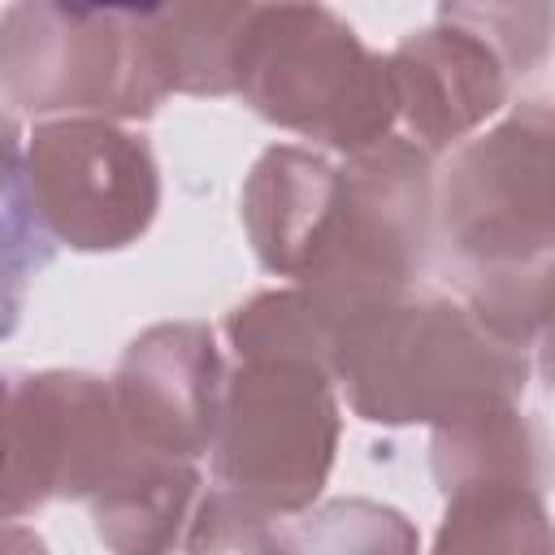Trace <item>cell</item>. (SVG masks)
<instances>
[{
	"mask_svg": "<svg viewBox=\"0 0 555 555\" xmlns=\"http://www.w3.org/2000/svg\"><path fill=\"white\" fill-rule=\"evenodd\" d=\"M113 382L91 373H13L4 403V520L56 499H95L130 460Z\"/></svg>",
	"mask_w": 555,
	"mask_h": 555,
	"instance_id": "obj_9",
	"label": "cell"
},
{
	"mask_svg": "<svg viewBox=\"0 0 555 555\" xmlns=\"http://www.w3.org/2000/svg\"><path fill=\"white\" fill-rule=\"evenodd\" d=\"M225 382L212 330L199 321H165L126 347L113 373V403L139 451L199 460L217 442Z\"/></svg>",
	"mask_w": 555,
	"mask_h": 555,
	"instance_id": "obj_10",
	"label": "cell"
},
{
	"mask_svg": "<svg viewBox=\"0 0 555 555\" xmlns=\"http://www.w3.org/2000/svg\"><path fill=\"white\" fill-rule=\"evenodd\" d=\"M434 243V160L412 139L390 134L377 147L338 160V182L295 286L343 325L356 312L412 295Z\"/></svg>",
	"mask_w": 555,
	"mask_h": 555,
	"instance_id": "obj_4",
	"label": "cell"
},
{
	"mask_svg": "<svg viewBox=\"0 0 555 555\" xmlns=\"http://www.w3.org/2000/svg\"><path fill=\"white\" fill-rule=\"evenodd\" d=\"M538 373L546 377V386L555 390V321L542 330V338H538Z\"/></svg>",
	"mask_w": 555,
	"mask_h": 555,
	"instance_id": "obj_17",
	"label": "cell"
},
{
	"mask_svg": "<svg viewBox=\"0 0 555 555\" xmlns=\"http://www.w3.org/2000/svg\"><path fill=\"white\" fill-rule=\"evenodd\" d=\"M334 373L304 356H238L212 442V490L264 516H304L334 464Z\"/></svg>",
	"mask_w": 555,
	"mask_h": 555,
	"instance_id": "obj_6",
	"label": "cell"
},
{
	"mask_svg": "<svg viewBox=\"0 0 555 555\" xmlns=\"http://www.w3.org/2000/svg\"><path fill=\"white\" fill-rule=\"evenodd\" d=\"M0 82L13 113L43 121L152 117L173 95L156 9L9 4L0 17Z\"/></svg>",
	"mask_w": 555,
	"mask_h": 555,
	"instance_id": "obj_5",
	"label": "cell"
},
{
	"mask_svg": "<svg viewBox=\"0 0 555 555\" xmlns=\"http://www.w3.org/2000/svg\"><path fill=\"white\" fill-rule=\"evenodd\" d=\"M555 43L551 4H447L395 52L399 126L421 152L464 147Z\"/></svg>",
	"mask_w": 555,
	"mask_h": 555,
	"instance_id": "obj_7",
	"label": "cell"
},
{
	"mask_svg": "<svg viewBox=\"0 0 555 555\" xmlns=\"http://www.w3.org/2000/svg\"><path fill=\"white\" fill-rule=\"evenodd\" d=\"M9 182L22 191L35 225L74 251H117L160 208L147 139L100 117L35 121L22 139L9 113Z\"/></svg>",
	"mask_w": 555,
	"mask_h": 555,
	"instance_id": "obj_8",
	"label": "cell"
},
{
	"mask_svg": "<svg viewBox=\"0 0 555 555\" xmlns=\"http://www.w3.org/2000/svg\"><path fill=\"white\" fill-rule=\"evenodd\" d=\"M234 95L343 156L386 143L399 126L390 56L369 52L325 4H251Z\"/></svg>",
	"mask_w": 555,
	"mask_h": 555,
	"instance_id": "obj_3",
	"label": "cell"
},
{
	"mask_svg": "<svg viewBox=\"0 0 555 555\" xmlns=\"http://www.w3.org/2000/svg\"><path fill=\"white\" fill-rule=\"evenodd\" d=\"M330 373L360 421L442 429L516 403L529 356L464 299L412 291L347 317L334 334Z\"/></svg>",
	"mask_w": 555,
	"mask_h": 555,
	"instance_id": "obj_2",
	"label": "cell"
},
{
	"mask_svg": "<svg viewBox=\"0 0 555 555\" xmlns=\"http://www.w3.org/2000/svg\"><path fill=\"white\" fill-rule=\"evenodd\" d=\"M291 555H421L412 520L373 499H334L286 525Z\"/></svg>",
	"mask_w": 555,
	"mask_h": 555,
	"instance_id": "obj_15",
	"label": "cell"
},
{
	"mask_svg": "<svg viewBox=\"0 0 555 555\" xmlns=\"http://www.w3.org/2000/svg\"><path fill=\"white\" fill-rule=\"evenodd\" d=\"M251 4H169L156 9L160 56L173 91L230 95L238 87V52Z\"/></svg>",
	"mask_w": 555,
	"mask_h": 555,
	"instance_id": "obj_14",
	"label": "cell"
},
{
	"mask_svg": "<svg viewBox=\"0 0 555 555\" xmlns=\"http://www.w3.org/2000/svg\"><path fill=\"white\" fill-rule=\"evenodd\" d=\"M334 182L338 160L295 143H278L251 165L243 186V230L269 273L299 282Z\"/></svg>",
	"mask_w": 555,
	"mask_h": 555,
	"instance_id": "obj_12",
	"label": "cell"
},
{
	"mask_svg": "<svg viewBox=\"0 0 555 555\" xmlns=\"http://www.w3.org/2000/svg\"><path fill=\"white\" fill-rule=\"evenodd\" d=\"M204 507L195 460L130 451L121 473L91 499V520L113 555H173Z\"/></svg>",
	"mask_w": 555,
	"mask_h": 555,
	"instance_id": "obj_13",
	"label": "cell"
},
{
	"mask_svg": "<svg viewBox=\"0 0 555 555\" xmlns=\"http://www.w3.org/2000/svg\"><path fill=\"white\" fill-rule=\"evenodd\" d=\"M438 243L460 299L529 347L555 321V104L529 100L455 147Z\"/></svg>",
	"mask_w": 555,
	"mask_h": 555,
	"instance_id": "obj_1",
	"label": "cell"
},
{
	"mask_svg": "<svg viewBox=\"0 0 555 555\" xmlns=\"http://www.w3.org/2000/svg\"><path fill=\"white\" fill-rule=\"evenodd\" d=\"M546 486L551 464H494L442 481L434 555H555Z\"/></svg>",
	"mask_w": 555,
	"mask_h": 555,
	"instance_id": "obj_11",
	"label": "cell"
},
{
	"mask_svg": "<svg viewBox=\"0 0 555 555\" xmlns=\"http://www.w3.org/2000/svg\"><path fill=\"white\" fill-rule=\"evenodd\" d=\"M4 555H48V546H43L39 533H30L17 520H9L4 525Z\"/></svg>",
	"mask_w": 555,
	"mask_h": 555,
	"instance_id": "obj_16",
	"label": "cell"
}]
</instances>
